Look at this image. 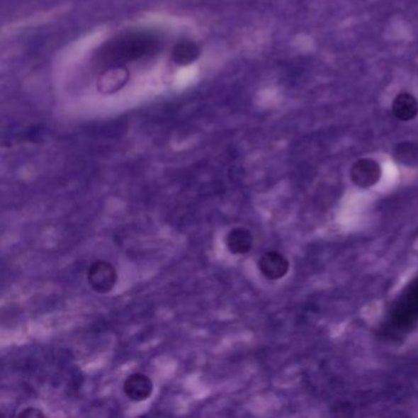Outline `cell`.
<instances>
[{
	"label": "cell",
	"mask_w": 418,
	"mask_h": 418,
	"mask_svg": "<svg viewBox=\"0 0 418 418\" xmlns=\"http://www.w3.org/2000/svg\"><path fill=\"white\" fill-rule=\"evenodd\" d=\"M388 327L397 334H405L418 324V278L409 283L391 308Z\"/></svg>",
	"instance_id": "obj_1"
},
{
	"label": "cell",
	"mask_w": 418,
	"mask_h": 418,
	"mask_svg": "<svg viewBox=\"0 0 418 418\" xmlns=\"http://www.w3.org/2000/svg\"><path fill=\"white\" fill-rule=\"evenodd\" d=\"M87 281L97 293H108L117 285L118 273L112 264L97 260L87 270Z\"/></svg>",
	"instance_id": "obj_2"
},
{
	"label": "cell",
	"mask_w": 418,
	"mask_h": 418,
	"mask_svg": "<svg viewBox=\"0 0 418 418\" xmlns=\"http://www.w3.org/2000/svg\"><path fill=\"white\" fill-rule=\"evenodd\" d=\"M383 171L375 159H361L350 169L352 183L362 189H368L380 182Z\"/></svg>",
	"instance_id": "obj_3"
},
{
	"label": "cell",
	"mask_w": 418,
	"mask_h": 418,
	"mask_svg": "<svg viewBox=\"0 0 418 418\" xmlns=\"http://www.w3.org/2000/svg\"><path fill=\"white\" fill-rule=\"evenodd\" d=\"M258 268L264 278L270 281H278L290 271V261L280 252L270 250L260 256Z\"/></svg>",
	"instance_id": "obj_4"
},
{
	"label": "cell",
	"mask_w": 418,
	"mask_h": 418,
	"mask_svg": "<svg viewBox=\"0 0 418 418\" xmlns=\"http://www.w3.org/2000/svg\"><path fill=\"white\" fill-rule=\"evenodd\" d=\"M125 396L134 402H142L150 399L154 392V383L150 377L142 373H134L125 379L123 384Z\"/></svg>",
	"instance_id": "obj_5"
},
{
	"label": "cell",
	"mask_w": 418,
	"mask_h": 418,
	"mask_svg": "<svg viewBox=\"0 0 418 418\" xmlns=\"http://www.w3.org/2000/svg\"><path fill=\"white\" fill-rule=\"evenodd\" d=\"M253 235L248 228L236 227L231 230L226 237V244L232 254H248L253 248Z\"/></svg>",
	"instance_id": "obj_6"
},
{
	"label": "cell",
	"mask_w": 418,
	"mask_h": 418,
	"mask_svg": "<svg viewBox=\"0 0 418 418\" xmlns=\"http://www.w3.org/2000/svg\"><path fill=\"white\" fill-rule=\"evenodd\" d=\"M391 109L399 120L402 122L412 120L417 117L418 114L417 98L409 94L402 92L400 95L396 96L395 100L392 101Z\"/></svg>",
	"instance_id": "obj_7"
},
{
	"label": "cell",
	"mask_w": 418,
	"mask_h": 418,
	"mask_svg": "<svg viewBox=\"0 0 418 418\" xmlns=\"http://www.w3.org/2000/svg\"><path fill=\"white\" fill-rule=\"evenodd\" d=\"M394 159L404 167H418V144L404 141L395 146L392 152Z\"/></svg>",
	"instance_id": "obj_8"
},
{
	"label": "cell",
	"mask_w": 418,
	"mask_h": 418,
	"mask_svg": "<svg viewBox=\"0 0 418 418\" xmlns=\"http://www.w3.org/2000/svg\"><path fill=\"white\" fill-rule=\"evenodd\" d=\"M18 417L40 418L46 417V414H43L41 409H36V407H28V409H23L18 414Z\"/></svg>",
	"instance_id": "obj_9"
}]
</instances>
